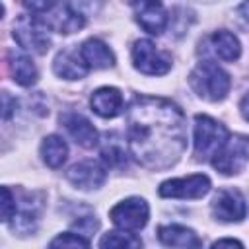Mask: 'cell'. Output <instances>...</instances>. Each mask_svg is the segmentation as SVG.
<instances>
[{
  "label": "cell",
  "instance_id": "4",
  "mask_svg": "<svg viewBox=\"0 0 249 249\" xmlns=\"http://www.w3.org/2000/svg\"><path fill=\"white\" fill-rule=\"evenodd\" d=\"M14 39L18 45L29 53L45 54L51 45L49 25L39 19V16H19L14 23Z\"/></svg>",
  "mask_w": 249,
  "mask_h": 249
},
{
  "label": "cell",
  "instance_id": "2",
  "mask_svg": "<svg viewBox=\"0 0 249 249\" xmlns=\"http://www.w3.org/2000/svg\"><path fill=\"white\" fill-rule=\"evenodd\" d=\"M189 84L198 97L206 101H222L230 91L231 80L224 68H220L212 60H202L191 72Z\"/></svg>",
  "mask_w": 249,
  "mask_h": 249
},
{
  "label": "cell",
  "instance_id": "12",
  "mask_svg": "<svg viewBox=\"0 0 249 249\" xmlns=\"http://www.w3.org/2000/svg\"><path fill=\"white\" fill-rule=\"evenodd\" d=\"M60 123L64 124V128L68 130V134L74 138L76 144L84 146V148H93L97 144V130L95 126L80 113H74V111H68L60 117Z\"/></svg>",
  "mask_w": 249,
  "mask_h": 249
},
{
  "label": "cell",
  "instance_id": "15",
  "mask_svg": "<svg viewBox=\"0 0 249 249\" xmlns=\"http://www.w3.org/2000/svg\"><path fill=\"white\" fill-rule=\"evenodd\" d=\"M158 239L169 247H200L202 245V241L196 237V233L191 228H185L179 224L160 226L158 228Z\"/></svg>",
  "mask_w": 249,
  "mask_h": 249
},
{
  "label": "cell",
  "instance_id": "9",
  "mask_svg": "<svg viewBox=\"0 0 249 249\" xmlns=\"http://www.w3.org/2000/svg\"><path fill=\"white\" fill-rule=\"evenodd\" d=\"M136 23L150 35H160L167 27V12L161 0H130Z\"/></svg>",
  "mask_w": 249,
  "mask_h": 249
},
{
  "label": "cell",
  "instance_id": "7",
  "mask_svg": "<svg viewBox=\"0 0 249 249\" xmlns=\"http://www.w3.org/2000/svg\"><path fill=\"white\" fill-rule=\"evenodd\" d=\"M148 216H150V208H148V202L140 196H130V198H124L123 202L115 204L109 212V218L111 222L119 228V230H124V231H138L146 226L148 222Z\"/></svg>",
  "mask_w": 249,
  "mask_h": 249
},
{
  "label": "cell",
  "instance_id": "10",
  "mask_svg": "<svg viewBox=\"0 0 249 249\" xmlns=\"http://www.w3.org/2000/svg\"><path fill=\"white\" fill-rule=\"evenodd\" d=\"M212 212L222 222H241L245 218L247 206L239 191L222 189L212 200Z\"/></svg>",
  "mask_w": 249,
  "mask_h": 249
},
{
  "label": "cell",
  "instance_id": "23",
  "mask_svg": "<svg viewBox=\"0 0 249 249\" xmlns=\"http://www.w3.org/2000/svg\"><path fill=\"white\" fill-rule=\"evenodd\" d=\"M49 245L51 247H88L89 245V239L82 237L80 233H60Z\"/></svg>",
  "mask_w": 249,
  "mask_h": 249
},
{
  "label": "cell",
  "instance_id": "16",
  "mask_svg": "<svg viewBox=\"0 0 249 249\" xmlns=\"http://www.w3.org/2000/svg\"><path fill=\"white\" fill-rule=\"evenodd\" d=\"M208 45H210V51H212L218 58H222V60H226V62H233V60H237L239 54H241L239 39H237L233 33L226 31V29L214 31V33L208 37Z\"/></svg>",
  "mask_w": 249,
  "mask_h": 249
},
{
  "label": "cell",
  "instance_id": "13",
  "mask_svg": "<svg viewBox=\"0 0 249 249\" xmlns=\"http://www.w3.org/2000/svg\"><path fill=\"white\" fill-rule=\"evenodd\" d=\"M91 111L103 119H113L123 111V93L117 88L103 86L97 88L89 97Z\"/></svg>",
  "mask_w": 249,
  "mask_h": 249
},
{
  "label": "cell",
  "instance_id": "26",
  "mask_svg": "<svg viewBox=\"0 0 249 249\" xmlns=\"http://www.w3.org/2000/svg\"><path fill=\"white\" fill-rule=\"evenodd\" d=\"M14 107H16V99H12L8 91H4L2 93V117H4V121H8L12 117Z\"/></svg>",
  "mask_w": 249,
  "mask_h": 249
},
{
  "label": "cell",
  "instance_id": "19",
  "mask_svg": "<svg viewBox=\"0 0 249 249\" xmlns=\"http://www.w3.org/2000/svg\"><path fill=\"white\" fill-rule=\"evenodd\" d=\"M8 64H10L14 80L19 86H33L37 82V68L27 54H23L19 51H10L8 53Z\"/></svg>",
  "mask_w": 249,
  "mask_h": 249
},
{
  "label": "cell",
  "instance_id": "8",
  "mask_svg": "<svg viewBox=\"0 0 249 249\" xmlns=\"http://www.w3.org/2000/svg\"><path fill=\"white\" fill-rule=\"evenodd\" d=\"M208 191H210V179L202 173L163 181L158 189L160 196L165 198H200Z\"/></svg>",
  "mask_w": 249,
  "mask_h": 249
},
{
  "label": "cell",
  "instance_id": "11",
  "mask_svg": "<svg viewBox=\"0 0 249 249\" xmlns=\"http://www.w3.org/2000/svg\"><path fill=\"white\" fill-rule=\"evenodd\" d=\"M66 179L74 187L84 189V191H89V189H97V187H101L105 183L107 171H105V167L99 161L86 160V161H80V163L72 165L66 171Z\"/></svg>",
  "mask_w": 249,
  "mask_h": 249
},
{
  "label": "cell",
  "instance_id": "28",
  "mask_svg": "<svg viewBox=\"0 0 249 249\" xmlns=\"http://www.w3.org/2000/svg\"><path fill=\"white\" fill-rule=\"evenodd\" d=\"M220 245H237V247H241L243 243L241 241H235V239H218V241L212 243V247H220Z\"/></svg>",
  "mask_w": 249,
  "mask_h": 249
},
{
  "label": "cell",
  "instance_id": "22",
  "mask_svg": "<svg viewBox=\"0 0 249 249\" xmlns=\"http://www.w3.org/2000/svg\"><path fill=\"white\" fill-rule=\"evenodd\" d=\"M140 245H142L140 237H136L132 233H124V230L109 231L99 241V247H140Z\"/></svg>",
  "mask_w": 249,
  "mask_h": 249
},
{
  "label": "cell",
  "instance_id": "18",
  "mask_svg": "<svg viewBox=\"0 0 249 249\" xmlns=\"http://www.w3.org/2000/svg\"><path fill=\"white\" fill-rule=\"evenodd\" d=\"M39 212H41V202L33 200L31 195H25L21 206L18 204V208H16L12 228L16 231H19V233H31V231H35V228L39 224Z\"/></svg>",
  "mask_w": 249,
  "mask_h": 249
},
{
  "label": "cell",
  "instance_id": "6",
  "mask_svg": "<svg viewBox=\"0 0 249 249\" xmlns=\"http://www.w3.org/2000/svg\"><path fill=\"white\" fill-rule=\"evenodd\" d=\"M132 64L142 74L161 76L171 68V56L156 49L150 39H138L132 45Z\"/></svg>",
  "mask_w": 249,
  "mask_h": 249
},
{
  "label": "cell",
  "instance_id": "17",
  "mask_svg": "<svg viewBox=\"0 0 249 249\" xmlns=\"http://www.w3.org/2000/svg\"><path fill=\"white\" fill-rule=\"evenodd\" d=\"M53 68L56 72V76L66 78V80H80L88 74V64L82 60L80 53H72V51H62L54 56Z\"/></svg>",
  "mask_w": 249,
  "mask_h": 249
},
{
  "label": "cell",
  "instance_id": "27",
  "mask_svg": "<svg viewBox=\"0 0 249 249\" xmlns=\"http://www.w3.org/2000/svg\"><path fill=\"white\" fill-rule=\"evenodd\" d=\"M239 109H241L243 119H245V121H249V91L243 95V99H241V103H239Z\"/></svg>",
  "mask_w": 249,
  "mask_h": 249
},
{
  "label": "cell",
  "instance_id": "5",
  "mask_svg": "<svg viewBox=\"0 0 249 249\" xmlns=\"http://www.w3.org/2000/svg\"><path fill=\"white\" fill-rule=\"evenodd\" d=\"M249 161V138L245 136H230L228 142L218 150L212 158V165L222 175L239 173Z\"/></svg>",
  "mask_w": 249,
  "mask_h": 249
},
{
  "label": "cell",
  "instance_id": "25",
  "mask_svg": "<svg viewBox=\"0 0 249 249\" xmlns=\"http://www.w3.org/2000/svg\"><path fill=\"white\" fill-rule=\"evenodd\" d=\"M25 10H29L31 14H47L51 12L58 0H21Z\"/></svg>",
  "mask_w": 249,
  "mask_h": 249
},
{
  "label": "cell",
  "instance_id": "20",
  "mask_svg": "<svg viewBox=\"0 0 249 249\" xmlns=\"http://www.w3.org/2000/svg\"><path fill=\"white\" fill-rule=\"evenodd\" d=\"M41 156H43V161H45L49 167L56 169V167H60V165L66 161L68 146H66V142H64L60 136L51 134V136H47V138L41 142Z\"/></svg>",
  "mask_w": 249,
  "mask_h": 249
},
{
  "label": "cell",
  "instance_id": "21",
  "mask_svg": "<svg viewBox=\"0 0 249 249\" xmlns=\"http://www.w3.org/2000/svg\"><path fill=\"white\" fill-rule=\"evenodd\" d=\"M101 160L107 167H124L126 165V152H124V146L111 138L103 144L101 148Z\"/></svg>",
  "mask_w": 249,
  "mask_h": 249
},
{
  "label": "cell",
  "instance_id": "14",
  "mask_svg": "<svg viewBox=\"0 0 249 249\" xmlns=\"http://www.w3.org/2000/svg\"><path fill=\"white\" fill-rule=\"evenodd\" d=\"M78 53H80L82 60L88 64V68L101 70V68H109V66L115 64L113 51L103 41H99V39H88V41H84Z\"/></svg>",
  "mask_w": 249,
  "mask_h": 249
},
{
  "label": "cell",
  "instance_id": "24",
  "mask_svg": "<svg viewBox=\"0 0 249 249\" xmlns=\"http://www.w3.org/2000/svg\"><path fill=\"white\" fill-rule=\"evenodd\" d=\"M16 208H18L16 196L12 195V191L8 187H2V220L10 222L16 214Z\"/></svg>",
  "mask_w": 249,
  "mask_h": 249
},
{
  "label": "cell",
  "instance_id": "1",
  "mask_svg": "<svg viewBox=\"0 0 249 249\" xmlns=\"http://www.w3.org/2000/svg\"><path fill=\"white\" fill-rule=\"evenodd\" d=\"M126 146L148 169H167L179 161L187 146L183 111L161 97L138 95L126 109Z\"/></svg>",
  "mask_w": 249,
  "mask_h": 249
},
{
  "label": "cell",
  "instance_id": "3",
  "mask_svg": "<svg viewBox=\"0 0 249 249\" xmlns=\"http://www.w3.org/2000/svg\"><path fill=\"white\" fill-rule=\"evenodd\" d=\"M228 128L208 115L195 117V154L200 160L214 158L218 150L228 142Z\"/></svg>",
  "mask_w": 249,
  "mask_h": 249
}]
</instances>
